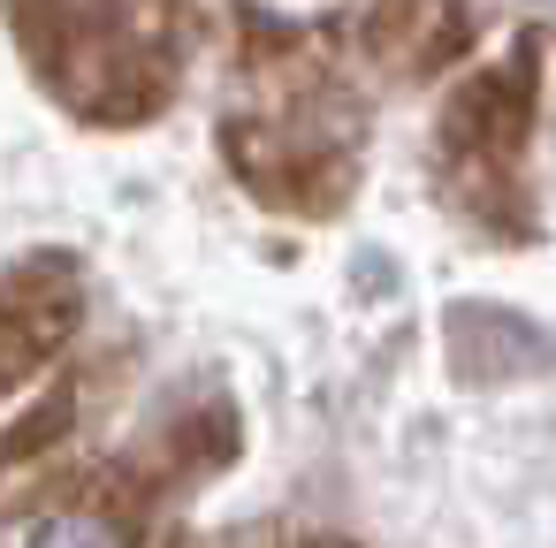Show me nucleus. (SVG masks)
<instances>
[{
    "instance_id": "2",
    "label": "nucleus",
    "mask_w": 556,
    "mask_h": 548,
    "mask_svg": "<svg viewBox=\"0 0 556 548\" xmlns=\"http://www.w3.org/2000/svg\"><path fill=\"white\" fill-rule=\"evenodd\" d=\"M548 107V39H518V54L503 62H472L450 100H442V153L450 161H495L518 168V153L533 145Z\"/></svg>"
},
{
    "instance_id": "6",
    "label": "nucleus",
    "mask_w": 556,
    "mask_h": 548,
    "mask_svg": "<svg viewBox=\"0 0 556 548\" xmlns=\"http://www.w3.org/2000/svg\"><path fill=\"white\" fill-rule=\"evenodd\" d=\"M39 366H47V358H39L16 328H0V404H16V396L31 388V373H39Z\"/></svg>"
},
{
    "instance_id": "10",
    "label": "nucleus",
    "mask_w": 556,
    "mask_h": 548,
    "mask_svg": "<svg viewBox=\"0 0 556 548\" xmlns=\"http://www.w3.org/2000/svg\"><path fill=\"white\" fill-rule=\"evenodd\" d=\"M548 115H556V62H548Z\"/></svg>"
},
{
    "instance_id": "4",
    "label": "nucleus",
    "mask_w": 556,
    "mask_h": 548,
    "mask_svg": "<svg viewBox=\"0 0 556 548\" xmlns=\"http://www.w3.org/2000/svg\"><path fill=\"white\" fill-rule=\"evenodd\" d=\"M0 328H16L39 358H62L85 328V282L70 259L39 252V259H16L0 275Z\"/></svg>"
},
{
    "instance_id": "7",
    "label": "nucleus",
    "mask_w": 556,
    "mask_h": 548,
    "mask_svg": "<svg viewBox=\"0 0 556 548\" xmlns=\"http://www.w3.org/2000/svg\"><path fill=\"white\" fill-rule=\"evenodd\" d=\"M267 548H336V540H320V533H275Z\"/></svg>"
},
{
    "instance_id": "8",
    "label": "nucleus",
    "mask_w": 556,
    "mask_h": 548,
    "mask_svg": "<svg viewBox=\"0 0 556 548\" xmlns=\"http://www.w3.org/2000/svg\"><path fill=\"white\" fill-rule=\"evenodd\" d=\"M275 533H229V540H214V548H267Z\"/></svg>"
},
{
    "instance_id": "3",
    "label": "nucleus",
    "mask_w": 556,
    "mask_h": 548,
    "mask_svg": "<svg viewBox=\"0 0 556 548\" xmlns=\"http://www.w3.org/2000/svg\"><path fill=\"white\" fill-rule=\"evenodd\" d=\"M480 24L465 0H358V54L389 77H442L472 62Z\"/></svg>"
},
{
    "instance_id": "9",
    "label": "nucleus",
    "mask_w": 556,
    "mask_h": 548,
    "mask_svg": "<svg viewBox=\"0 0 556 548\" xmlns=\"http://www.w3.org/2000/svg\"><path fill=\"white\" fill-rule=\"evenodd\" d=\"M161 548H199V540H191V533H168V540H161Z\"/></svg>"
},
{
    "instance_id": "1",
    "label": "nucleus",
    "mask_w": 556,
    "mask_h": 548,
    "mask_svg": "<svg viewBox=\"0 0 556 548\" xmlns=\"http://www.w3.org/2000/svg\"><path fill=\"white\" fill-rule=\"evenodd\" d=\"M222 161L229 176L267 206V214H298V221H328L351 199V153L320 130H290L275 115H229L222 123Z\"/></svg>"
},
{
    "instance_id": "5",
    "label": "nucleus",
    "mask_w": 556,
    "mask_h": 548,
    "mask_svg": "<svg viewBox=\"0 0 556 548\" xmlns=\"http://www.w3.org/2000/svg\"><path fill=\"white\" fill-rule=\"evenodd\" d=\"M85 381H92L85 366H62L54 388L24 396L9 419H0V487H16L24 472H39L47 457L70 449V434H77V419H85Z\"/></svg>"
}]
</instances>
